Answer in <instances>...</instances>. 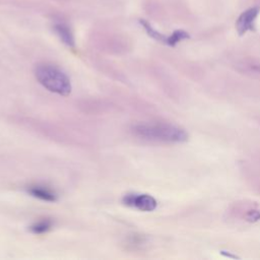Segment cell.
Masks as SVG:
<instances>
[{
	"label": "cell",
	"mask_w": 260,
	"mask_h": 260,
	"mask_svg": "<svg viewBox=\"0 0 260 260\" xmlns=\"http://www.w3.org/2000/svg\"><path fill=\"white\" fill-rule=\"evenodd\" d=\"M136 136L159 143H185L188 134L185 130L167 123H143L133 127Z\"/></svg>",
	"instance_id": "cell-1"
},
{
	"label": "cell",
	"mask_w": 260,
	"mask_h": 260,
	"mask_svg": "<svg viewBox=\"0 0 260 260\" xmlns=\"http://www.w3.org/2000/svg\"><path fill=\"white\" fill-rule=\"evenodd\" d=\"M35 75L45 89L54 94L68 96L71 92V82L68 75L55 65H39L35 70Z\"/></svg>",
	"instance_id": "cell-2"
},
{
	"label": "cell",
	"mask_w": 260,
	"mask_h": 260,
	"mask_svg": "<svg viewBox=\"0 0 260 260\" xmlns=\"http://www.w3.org/2000/svg\"><path fill=\"white\" fill-rule=\"evenodd\" d=\"M127 207H131L142 211H153L157 209V200L148 194H127L123 198Z\"/></svg>",
	"instance_id": "cell-3"
},
{
	"label": "cell",
	"mask_w": 260,
	"mask_h": 260,
	"mask_svg": "<svg viewBox=\"0 0 260 260\" xmlns=\"http://www.w3.org/2000/svg\"><path fill=\"white\" fill-rule=\"evenodd\" d=\"M258 15V8H250L241 15L237 21V31L239 35H244L246 32L253 29V23Z\"/></svg>",
	"instance_id": "cell-4"
},
{
	"label": "cell",
	"mask_w": 260,
	"mask_h": 260,
	"mask_svg": "<svg viewBox=\"0 0 260 260\" xmlns=\"http://www.w3.org/2000/svg\"><path fill=\"white\" fill-rule=\"evenodd\" d=\"M28 192L32 195V196L44 201L54 202L57 200V194L51 189L46 188L44 186H32L28 189Z\"/></svg>",
	"instance_id": "cell-5"
},
{
	"label": "cell",
	"mask_w": 260,
	"mask_h": 260,
	"mask_svg": "<svg viewBox=\"0 0 260 260\" xmlns=\"http://www.w3.org/2000/svg\"><path fill=\"white\" fill-rule=\"evenodd\" d=\"M56 34L60 38V40L64 43L65 45L74 48L75 46V41H74V36L72 34V32L68 26L65 24H57L54 27Z\"/></svg>",
	"instance_id": "cell-6"
},
{
	"label": "cell",
	"mask_w": 260,
	"mask_h": 260,
	"mask_svg": "<svg viewBox=\"0 0 260 260\" xmlns=\"http://www.w3.org/2000/svg\"><path fill=\"white\" fill-rule=\"evenodd\" d=\"M52 228V222L49 220L41 221L31 227V231L34 234H44L47 233Z\"/></svg>",
	"instance_id": "cell-7"
},
{
	"label": "cell",
	"mask_w": 260,
	"mask_h": 260,
	"mask_svg": "<svg viewBox=\"0 0 260 260\" xmlns=\"http://www.w3.org/2000/svg\"><path fill=\"white\" fill-rule=\"evenodd\" d=\"M140 24H142V26L145 28V30L146 31V32L148 34V36H150L153 39L158 40V41H160V42H164V43H166L167 38H165V37L162 36V34H160V32H159L158 31H156L153 27H151V26L147 23V21L142 19V20H140Z\"/></svg>",
	"instance_id": "cell-8"
},
{
	"label": "cell",
	"mask_w": 260,
	"mask_h": 260,
	"mask_svg": "<svg viewBox=\"0 0 260 260\" xmlns=\"http://www.w3.org/2000/svg\"><path fill=\"white\" fill-rule=\"evenodd\" d=\"M189 35L187 34L186 32L184 31H176L173 32V34L167 38L166 44H168L169 46H175L177 43H179L180 41L184 40V39H188Z\"/></svg>",
	"instance_id": "cell-9"
},
{
	"label": "cell",
	"mask_w": 260,
	"mask_h": 260,
	"mask_svg": "<svg viewBox=\"0 0 260 260\" xmlns=\"http://www.w3.org/2000/svg\"><path fill=\"white\" fill-rule=\"evenodd\" d=\"M246 220L249 222H257L260 220V211H250L246 214Z\"/></svg>",
	"instance_id": "cell-10"
}]
</instances>
